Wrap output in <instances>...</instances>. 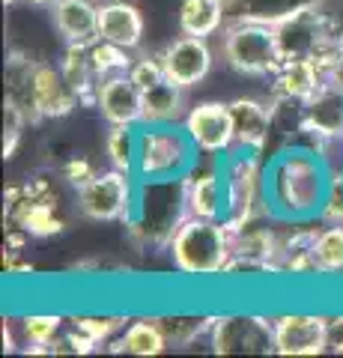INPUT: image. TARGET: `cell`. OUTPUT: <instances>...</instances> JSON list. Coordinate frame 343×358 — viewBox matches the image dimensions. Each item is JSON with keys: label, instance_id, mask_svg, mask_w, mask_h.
<instances>
[{"label": "cell", "instance_id": "8fae6325", "mask_svg": "<svg viewBox=\"0 0 343 358\" xmlns=\"http://www.w3.org/2000/svg\"><path fill=\"white\" fill-rule=\"evenodd\" d=\"M182 126L194 147L206 155H227L236 150V131H233V114H230V102H200L185 114Z\"/></svg>", "mask_w": 343, "mask_h": 358}, {"label": "cell", "instance_id": "5b68a950", "mask_svg": "<svg viewBox=\"0 0 343 358\" xmlns=\"http://www.w3.org/2000/svg\"><path fill=\"white\" fill-rule=\"evenodd\" d=\"M221 54L227 66L248 78H272L284 66L275 24L230 18L221 30Z\"/></svg>", "mask_w": 343, "mask_h": 358}, {"label": "cell", "instance_id": "2e32d148", "mask_svg": "<svg viewBox=\"0 0 343 358\" xmlns=\"http://www.w3.org/2000/svg\"><path fill=\"white\" fill-rule=\"evenodd\" d=\"M233 114V131H236V150L245 152H265L269 134L275 131V108L272 102L254 96H239L230 102Z\"/></svg>", "mask_w": 343, "mask_h": 358}, {"label": "cell", "instance_id": "60d3db41", "mask_svg": "<svg viewBox=\"0 0 343 358\" xmlns=\"http://www.w3.org/2000/svg\"><path fill=\"white\" fill-rule=\"evenodd\" d=\"M340 147H343V143H340Z\"/></svg>", "mask_w": 343, "mask_h": 358}, {"label": "cell", "instance_id": "ffe728a7", "mask_svg": "<svg viewBox=\"0 0 343 358\" xmlns=\"http://www.w3.org/2000/svg\"><path fill=\"white\" fill-rule=\"evenodd\" d=\"M48 9L66 45H90L98 39V3L93 0H54Z\"/></svg>", "mask_w": 343, "mask_h": 358}, {"label": "cell", "instance_id": "cb8c5ba5", "mask_svg": "<svg viewBox=\"0 0 343 358\" xmlns=\"http://www.w3.org/2000/svg\"><path fill=\"white\" fill-rule=\"evenodd\" d=\"M185 93L188 90L164 78L156 87L143 90V122H180L185 120Z\"/></svg>", "mask_w": 343, "mask_h": 358}, {"label": "cell", "instance_id": "7c38bea8", "mask_svg": "<svg viewBox=\"0 0 343 358\" xmlns=\"http://www.w3.org/2000/svg\"><path fill=\"white\" fill-rule=\"evenodd\" d=\"M326 329H328V320L316 317V313H284V317H275L272 320L275 355L307 358V355L328 352Z\"/></svg>", "mask_w": 343, "mask_h": 358}, {"label": "cell", "instance_id": "9c48e42d", "mask_svg": "<svg viewBox=\"0 0 343 358\" xmlns=\"http://www.w3.org/2000/svg\"><path fill=\"white\" fill-rule=\"evenodd\" d=\"M295 129L316 150L328 143H343V90L326 81L305 105H298Z\"/></svg>", "mask_w": 343, "mask_h": 358}, {"label": "cell", "instance_id": "5bb4252c", "mask_svg": "<svg viewBox=\"0 0 343 358\" xmlns=\"http://www.w3.org/2000/svg\"><path fill=\"white\" fill-rule=\"evenodd\" d=\"M96 108L110 126H140L143 122V90L131 75H110L98 81Z\"/></svg>", "mask_w": 343, "mask_h": 358}, {"label": "cell", "instance_id": "603a6c76", "mask_svg": "<svg viewBox=\"0 0 343 358\" xmlns=\"http://www.w3.org/2000/svg\"><path fill=\"white\" fill-rule=\"evenodd\" d=\"M326 3H331V0H236L227 9H233V18H242V21L281 24V21L305 13V9H316Z\"/></svg>", "mask_w": 343, "mask_h": 358}, {"label": "cell", "instance_id": "74e56055", "mask_svg": "<svg viewBox=\"0 0 343 358\" xmlns=\"http://www.w3.org/2000/svg\"><path fill=\"white\" fill-rule=\"evenodd\" d=\"M328 81L343 90V48L328 60Z\"/></svg>", "mask_w": 343, "mask_h": 358}, {"label": "cell", "instance_id": "6da1fadb", "mask_svg": "<svg viewBox=\"0 0 343 358\" xmlns=\"http://www.w3.org/2000/svg\"><path fill=\"white\" fill-rule=\"evenodd\" d=\"M335 185V173L316 147H284L265 162V194L275 221L311 224Z\"/></svg>", "mask_w": 343, "mask_h": 358}, {"label": "cell", "instance_id": "d6986e66", "mask_svg": "<svg viewBox=\"0 0 343 358\" xmlns=\"http://www.w3.org/2000/svg\"><path fill=\"white\" fill-rule=\"evenodd\" d=\"M143 33H147V24H143V13L135 3H129V0H105V3H98V36L102 39L135 51L140 48Z\"/></svg>", "mask_w": 343, "mask_h": 358}, {"label": "cell", "instance_id": "44dd1931", "mask_svg": "<svg viewBox=\"0 0 343 358\" xmlns=\"http://www.w3.org/2000/svg\"><path fill=\"white\" fill-rule=\"evenodd\" d=\"M180 33L185 36L209 39L227 24V3L224 0H182L180 6Z\"/></svg>", "mask_w": 343, "mask_h": 358}, {"label": "cell", "instance_id": "9a60e30c", "mask_svg": "<svg viewBox=\"0 0 343 358\" xmlns=\"http://www.w3.org/2000/svg\"><path fill=\"white\" fill-rule=\"evenodd\" d=\"M328 81L326 63L316 60H284L272 75V105H305L319 87Z\"/></svg>", "mask_w": 343, "mask_h": 358}, {"label": "cell", "instance_id": "836d02e7", "mask_svg": "<svg viewBox=\"0 0 343 358\" xmlns=\"http://www.w3.org/2000/svg\"><path fill=\"white\" fill-rule=\"evenodd\" d=\"M24 126H27V117L13 102H3V159H13Z\"/></svg>", "mask_w": 343, "mask_h": 358}, {"label": "cell", "instance_id": "83f0119b", "mask_svg": "<svg viewBox=\"0 0 343 358\" xmlns=\"http://www.w3.org/2000/svg\"><path fill=\"white\" fill-rule=\"evenodd\" d=\"M138 141H140V126H110V131L105 134V152L110 159V167L135 176Z\"/></svg>", "mask_w": 343, "mask_h": 358}, {"label": "cell", "instance_id": "3957f363", "mask_svg": "<svg viewBox=\"0 0 343 358\" xmlns=\"http://www.w3.org/2000/svg\"><path fill=\"white\" fill-rule=\"evenodd\" d=\"M197 150L180 122H140L138 182H182L197 171Z\"/></svg>", "mask_w": 343, "mask_h": 358}, {"label": "cell", "instance_id": "4316f807", "mask_svg": "<svg viewBox=\"0 0 343 358\" xmlns=\"http://www.w3.org/2000/svg\"><path fill=\"white\" fill-rule=\"evenodd\" d=\"M60 331H63V317H57V313H27L21 320V334L30 343L27 346L30 355H54L51 343L60 338Z\"/></svg>", "mask_w": 343, "mask_h": 358}, {"label": "cell", "instance_id": "7a4b0ae2", "mask_svg": "<svg viewBox=\"0 0 343 358\" xmlns=\"http://www.w3.org/2000/svg\"><path fill=\"white\" fill-rule=\"evenodd\" d=\"M173 268L185 278L224 275L233 257V227L227 218L185 215L168 242Z\"/></svg>", "mask_w": 343, "mask_h": 358}, {"label": "cell", "instance_id": "f546056e", "mask_svg": "<svg viewBox=\"0 0 343 358\" xmlns=\"http://www.w3.org/2000/svg\"><path fill=\"white\" fill-rule=\"evenodd\" d=\"M90 60H93L98 81H102V78H110V75H123L131 69V63H135L129 48H119V45L108 42L102 36L90 42Z\"/></svg>", "mask_w": 343, "mask_h": 358}, {"label": "cell", "instance_id": "d590c367", "mask_svg": "<svg viewBox=\"0 0 343 358\" xmlns=\"http://www.w3.org/2000/svg\"><path fill=\"white\" fill-rule=\"evenodd\" d=\"M323 224H343V176H335V185H331V194L323 206Z\"/></svg>", "mask_w": 343, "mask_h": 358}, {"label": "cell", "instance_id": "e575fe53", "mask_svg": "<svg viewBox=\"0 0 343 358\" xmlns=\"http://www.w3.org/2000/svg\"><path fill=\"white\" fill-rule=\"evenodd\" d=\"M96 176V167L84 159V155H75V159H69L63 164V179L69 185H75V188H81L84 182H90V179Z\"/></svg>", "mask_w": 343, "mask_h": 358}, {"label": "cell", "instance_id": "f35d334b", "mask_svg": "<svg viewBox=\"0 0 343 358\" xmlns=\"http://www.w3.org/2000/svg\"><path fill=\"white\" fill-rule=\"evenodd\" d=\"M21 3H27V6H51L54 0H21Z\"/></svg>", "mask_w": 343, "mask_h": 358}, {"label": "cell", "instance_id": "d4e9b609", "mask_svg": "<svg viewBox=\"0 0 343 358\" xmlns=\"http://www.w3.org/2000/svg\"><path fill=\"white\" fill-rule=\"evenodd\" d=\"M168 338L159 326V317H143L135 320L131 326L123 329V334L110 343V352H126V355H161L168 350Z\"/></svg>", "mask_w": 343, "mask_h": 358}, {"label": "cell", "instance_id": "ab89813d", "mask_svg": "<svg viewBox=\"0 0 343 358\" xmlns=\"http://www.w3.org/2000/svg\"><path fill=\"white\" fill-rule=\"evenodd\" d=\"M224 3H227V6H233V3H236V0H224Z\"/></svg>", "mask_w": 343, "mask_h": 358}, {"label": "cell", "instance_id": "e0dca14e", "mask_svg": "<svg viewBox=\"0 0 343 358\" xmlns=\"http://www.w3.org/2000/svg\"><path fill=\"white\" fill-rule=\"evenodd\" d=\"M185 209L197 218H227V185L221 162L185 179Z\"/></svg>", "mask_w": 343, "mask_h": 358}, {"label": "cell", "instance_id": "d6a6232c", "mask_svg": "<svg viewBox=\"0 0 343 358\" xmlns=\"http://www.w3.org/2000/svg\"><path fill=\"white\" fill-rule=\"evenodd\" d=\"M129 75H131V81H135L140 90H149V87H156L159 81L168 78V72H164V63H161V54H140V57H135Z\"/></svg>", "mask_w": 343, "mask_h": 358}, {"label": "cell", "instance_id": "52a82bcc", "mask_svg": "<svg viewBox=\"0 0 343 358\" xmlns=\"http://www.w3.org/2000/svg\"><path fill=\"white\" fill-rule=\"evenodd\" d=\"M3 215L9 224H15L36 239H48L63 233L66 224L57 215V192L48 179H27L21 185H9L3 197Z\"/></svg>", "mask_w": 343, "mask_h": 358}, {"label": "cell", "instance_id": "8d00e7d4", "mask_svg": "<svg viewBox=\"0 0 343 358\" xmlns=\"http://www.w3.org/2000/svg\"><path fill=\"white\" fill-rule=\"evenodd\" d=\"M326 338H328V352L343 355V313H335V317H328Z\"/></svg>", "mask_w": 343, "mask_h": 358}, {"label": "cell", "instance_id": "1f68e13d", "mask_svg": "<svg viewBox=\"0 0 343 358\" xmlns=\"http://www.w3.org/2000/svg\"><path fill=\"white\" fill-rule=\"evenodd\" d=\"M126 322H129L126 317H72L69 326L84 331L96 343H108L119 329H126Z\"/></svg>", "mask_w": 343, "mask_h": 358}, {"label": "cell", "instance_id": "277c9868", "mask_svg": "<svg viewBox=\"0 0 343 358\" xmlns=\"http://www.w3.org/2000/svg\"><path fill=\"white\" fill-rule=\"evenodd\" d=\"M227 185V224L245 227L251 221L272 218L265 194V159L260 152L230 150L221 162Z\"/></svg>", "mask_w": 343, "mask_h": 358}, {"label": "cell", "instance_id": "4dcf8cb0", "mask_svg": "<svg viewBox=\"0 0 343 358\" xmlns=\"http://www.w3.org/2000/svg\"><path fill=\"white\" fill-rule=\"evenodd\" d=\"M212 320H200V317H159V326L164 331V338H168L170 346H185L197 341L203 331L212 329Z\"/></svg>", "mask_w": 343, "mask_h": 358}, {"label": "cell", "instance_id": "7402d4cb", "mask_svg": "<svg viewBox=\"0 0 343 358\" xmlns=\"http://www.w3.org/2000/svg\"><path fill=\"white\" fill-rule=\"evenodd\" d=\"M60 72L66 84L75 90L81 105H96V90H98V75L90 60V45H66Z\"/></svg>", "mask_w": 343, "mask_h": 358}, {"label": "cell", "instance_id": "8992f818", "mask_svg": "<svg viewBox=\"0 0 343 358\" xmlns=\"http://www.w3.org/2000/svg\"><path fill=\"white\" fill-rule=\"evenodd\" d=\"M278 33V45H281V57L284 60H316L326 63L337 54V27L331 13H326V6L316 9H305L293 18L275 24Z\"/></svg>", "mask_w": 343, "mask_h": 358}, {"label": "cell", "instance_id": "484cf974", "mask_svg": "<svg viewBox=\"0 0 343 358\" xmlns=\"http://www.w3.org/2000/svg\"><path fill=\"white\" fill-rule=\"evenodd\" d=\"M316 227H305V224H293L290 233L281 236V272L290 275H316L314 266V242Z\"/></svg>", "mask_w": 343, "mask_h": 358}, {"label": "cell", "instance_id": "ba28073f", "mask_svg": "<svg viewBox=\"0 0 343 358\" xmlns=\"http://www.w3.org/2000/svg\"><path fill=\"white\" fill-rule=\"evenodd\" d=\"M138 206V179L126 171H96L90 182L78 188V212L84 218L110 224L123 221L129 224Z\"/></svg>", "mask_w": 343, "mask_h": 358}, {"label": "cell", "instance_id": "f1b7e54d", "mask_svg": "<svg viewBox=\"0 0 343 358\" xmlns=\"http://www.w3.org/2000/svg\"><path fill=\"white\" fill-rule=\"evenodd\" d=\"M314 266L316 275H340L343 272V224H326L314 242Z\"/></svg>", "mask_w": 343, "mask_h": 358}, {"label": "cell", "instance_id": "ac0fdd59", "mask_svg": "<svg viewBox=\"0 0 343 358\" xmlns=\"http://www.w3.org/2000/svg\"><path fill=\"white\" fill-rule=\"evenodd\" d=\"M33 102L42 120H60L69 117L78 108V96L75 90L66 84V78L60 72V66L54 69L48 63H36L33 66Z\"/></svg>", "mask_w": 343, "mask_h": 358}, {"label": "cell", "instance_id": "30bf717a", "mask_svg": "<svg viewBox=\"0 0 343 358\" xmlns=\"http://www.w3.org/2000/svg\"><path fill=\"white\" fill-rule=\"evenodd\" d=\"M209 334H212V352H218V355L275 352V346H272V320H263V317H245V313L215 317Z\"/></svg>", "mask_w": 343, "mask_h": 358}, {"label": "cell", "instance_id": "4fadbf2b", "mask_svg": "<svg viewBox=\"0 0 343 358\" xmlns=\"http://www.w3.org/2000/svg\"><path fill=\"white\" fill-rule=\"evenodd\" d=\"M164 72L173 84H180L185 90H191L197 84L206 81V75L212 72V48L200 36H182L173 39L168 48L161 51Z\"/></svg>", "mask_w": 343, "mask_h": 358}]
</instances>
